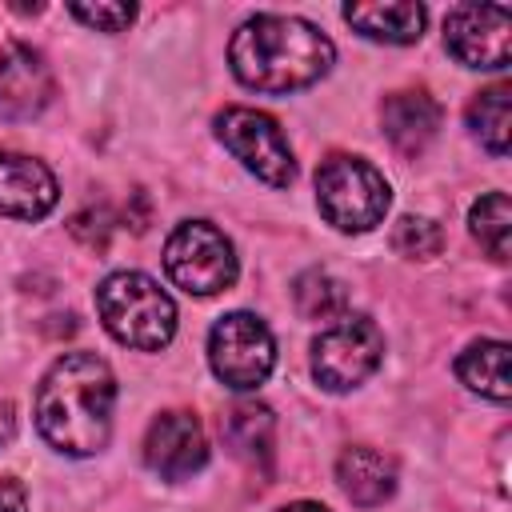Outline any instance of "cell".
Wrapping results in <instances>:
<instances>
[{
    "label": "cell",
    "instance_id": "6da1fadb",
    "mask_svg": "<svg viewBox=\"0 0 512 512\" xmlns=\"http://www.w3.org/2000/svg\"><path fill=\"white\" fill-rule=\"evenodd\" d=\"M116 376L92 352L60 356L36 388V428L68 456H92L112 436Z\"/></svg>",
    "mask_w": 512,
    "mask_h": 512
},
{
    "label": "cell",
    "instance_id": "7a4b0ae2",
    "mask_svg": "<svg viewBox=\"0 0 512 512\" xmlns=\"http://www.w3.org/2000/svg\"><path fill=\"white\" fill-rule=\"evenodd\" d=\"M332 40L300 16H252L228 44V64L240 84L256 92H296L332 68Z\"/></svg>",
    "mask_w": 512,
    "mask_h": 512
},
{
    "label": "cell",
    "instance_id": "3957f363",
    "mask_svg": "<svg viewBox=\"0 0 512 512\" xmlns=\"http://www.w3.org/2000/svg\"><path fill=\"white\" fill-rule=\"evenodd\" d=\"M96 312L112 340L136 352H160L176 332L172 296L144 272H112L96 288Z\"/></svg>",
    "mask_w": 512,
    "mask_h": 512
},
{
    "label": "cell",
    "instance_id": "277c9868",
    "mask_svg": "<svg viewBox=\"0 0 512 512\" xmlns=\"http://www.w3.org/2000/svg\"><path fill=\"white\" fill-rule=\"evenodd\" d=\"M316 204L332 228L368 232L384 220L392 204V188L368 160L336 152L316 168Z\"/></svg>",
    "mask_w": 512,
    "mask_h": 512
},
{
    "label": "cell",
    "instance_id": "5b68a950",
    "mask_svg": "<svg viewBox=\"0 0 512 512\" xmlns=\"http://www.w3.org/2000/svg\"><path fill=\"white\" fill-rule=\"evenodd\" d=\"M164 272L188 296H216L236 284V248L208 220H184L164 244Z\"/></svg>",
    "mask_w": 512,
    "mask_h": 512
},
{
    "label": "cell",
    "instance_id": "8992f818",
    "mask_svg": "<svg viewBox=\"0 0 512 512\" xmlns=\"http://www.w3.org/2000/svg\"><path fill=\"white\" fill-rule=\"evenodd\" d=\"M384 360V332L368 316H340L312 340V376L328 392L360 388Z\"/></svg>",
    "mask_w": 512,
    "mask_h": 512
},
{
    "label": "cell",
    "instance_id": "52a82bcc",
    "mask_svg": "<svg viewBox=\"0 0 512 512\" xmlns=\"http://www.w3.org/2000/svg\"><path fill=\"white\" fill-rule=\"evenodd\" d=\"M208 364L236 392L260 388L276 364V340L260 316L228 312L208 332Z\"/></svg>",
    "mask_w": 512,
    "mask_h": 512
},
{
    "label": "cell",
    "instance_id": "ba28073f",
    "mask_svg": "<svg viewBox=\"0 0 512 512\" xmlns=\"http://www.w3.org/2000/svg\"><path fill=\"white\" fill-rule=\"evenodd\" d=\"M216 136L220 144L252 172L260 176L264 184L272 188H288L296 180V160H292V148L280 132V124L268 116V112H256V108H224L216 116Z\"/></svg>",
    "mask_w": 512,
    "mask_h": 512
},
{
    "label": "cell",
    "instance_id": "9c48e42d",
    "mask_svg": "<svg viewBox=\"0 0 512 512\" xmlns=\"http://www.w3.org/2000/svg\"><path fill=\"white\" fill-rule=\"evenodd\" d=\"M512 12L504 4H460L444 20V48L464 68H488L500 72L508 64V40H512Z\"/></svg>",
    "mask_w": 512,
    "mask_h": 512
},
{
    "label": "cell",
    "instance_id": "30bf717a",
    "mask_svg": "<svg viewBox=\"0 0 512 512\" xmlns=\"http://www.w3.org/2000/svg\"><path fill=\"white\" fill-rule=\"evenodd\" d=\"M144 464L164 480H184L208 464V440L192 412H160L144 436Z\"/></svg>",
    "mask_w": 512,
    "mask_h": 512
},
{
    "label": "cell",
    "instance_id": "8fae6325",
    "mask_svg": "<svg viewBox=\"0 0 512 512\" xmlns=\"http://www.w3.org/2000/svg\"><path fill=\"white\" fill-rule=\"evenodd\" d=\"M52 100V72L44 56L28 44L0 48V116L4 120H32Z\"/></svg>",
    "mask_w": 512,
    "mask_h": 512
},
{
    "label": "cell",
    "instance_id": "7c38bea8",
    "mask_svg": "<svg viewBox=\"0 0 512 512\" xmlns=\"http://www.w3.org/2000/svg\"><path fill=\"white\" fill-rule=\"evenodd\" d=\"M56 200H60V188L48 164L20 152H0V216L44 220L56 208Z\"/></svg>",
    "mask_w": 512,
    "mask_h": 512
},
{
    "label": "cell",
    "instance_id": "4fadbf2b",
    "mask_svg": "<svg viewBox=\"0 0 512 512\" xmlns=\"http://www.w3.org/2000/svg\"><path fill=\"white\" fill-rule=\"evenodd\" d=\"M380 124L396 152L420 156L440 128V104L428 92H392L380 108Z\"/></svg>",
    "mask_w": 512,
    "mask_h": 512
},
{
    "label": "cell",
    "instance_id": "5bb4252c",
    "mask_svg": "<svg viewBox=\"0 0 512 512\" xmlns=\"http://www.w3.org/2000/svg\"><path fill=\"white\" fill-rule=\"evenodd\" d=\"M336 480L344 488V496L360 508H376L396 492V464L376 452V448H344L336 460Z\"/></svg>",
    "mask_w": 512,
    "mask_h": 512
},
{
    "label": "cell",
    "instance_id": "9a60e30c",
    "mask_svg": "<svg viewBox=\"0 0 512 512\" xmlns=\"http://www.w3.org/2000/svg\"><path fill=\"white\" fill-rule=\"evenodd\" d=\"M220 432H224V444L232 448V456L240 464L260 468V472L272 468V444H276V416H272V408H264L256 400H244V404H236L220 420Z\"/></svg>",
    "mask_w": 512,
    "mask_h": 512
},
{
    "label": "cell",
    "instance_id": "2e32d148",
    "mask_svg": "<svg viewBox=\"0 0 512 512\" xmlns=\"http://www.w3.org/2000/svg\"><path fill=\"white\" fill-rule=\"evenodd\" d=\"M344 20L368 36V40H384V44H412L424 36L428 12L424 4L412 0H396V4H348Z\"/></svg>",
    "mask_w": 512,
    "mask_h": 512
},
{
    "label": "cell",
    "instance_id": "e0dca14e",
    "mask_svg": "<svg viewBox=\"0 0 512 512\" xmlns=\"http://www.w3.org/2000/svg\"><path fill=\"white\" fill-rule=\"evenodd\" d=\"M456 376H460L472 392H480V396L504 404V400L512 396V380H508V344H504V340H472V344L456 356Z\"/></svg>",
    "mask_w": 512,
    "mask_h": 512
},
{
    "label": "cell",
    "instance_id": "ac0fdd59",
    "mask_svg": "<svg viewBox=\"0 0 512 512\" xmlns=\"http://www.w3.org/2000/svg\"><path fill=\"white\" fill-rule=\"evenodd\" d=\"M508 104H512L508 84H492V88L476 92L468 104V128L492 156L508 152V136H512V108Z\"/></svg>",
    "mask_w": 512,
    "mask_h": 512
},
{
    "label": "cell",
    "instance_id": "d6986e66",
    "mask_svg": "<svg viewBox=\"0 0 512 512\" xmlns=\"http://www.w3.org/2000/svg\"><path fill=\"white\" fill-rule=\"evenodd\" d=\"M292 300L304 320H340L348 312V288L336 276H328L324 268L300 272L292 284Z\"/></svg>",
    "mask_w": 512,
    "mask_h": 512
},
{
    "label": "cell",
    "instance_id": "ffe728a7",
    "mask_svg": "<svg viewBox=\"0 0 512 512\" xmlns=\"http://www.w3.org/2000/svg\"><path fill=\"white\" fill-rule=\"evenodd\" d=\"M468 224H472V236L480 240V248L492 256V260H508V240H512V208H508V196L504 192H488L472 204L468 212Z\"/></svg>",
    "mask_w": 512,
    "mask_h": 512
},
{
    "label": "cell",
    "instance_id": "44dd1931",
    "mask_svg": "<svg viewBox=\"0 0 512 512\" xmlns=\"http://www.w3.org/2000/svg\"><path fill=\"white\" fill-rule=\"evenodd\" d=\"M392 248L408 260H432L444 248V232H440V224H432L424 216H404L392 228Z\"/></svg>",
    "mask_w": 512,
    "mask_h": 512
},
{
    "label": "cell",
    "instance_id": "7402d4cb",
    "mask_svg": "<svg viewBox=\"0 0 512 512\" xmlns=\"http://www.w3.org/2000/svg\"><path fill=\"white\" fill-rule=\"evenodd\" d=\"M68 12L100 32H124L136 20V4H68Z\"/></svg>",
    "mask_w": 512,
    "mask_h": 512
},
{
    "label": "cell",
    "instance_id": "603a6c76",
    "mask_svg": "<svg viewBox=\"0 0 512 512\" xmlns=\"http://www.w3.org/2000/svg\"><path fill=\"white\" fill-rule=\"evenodd\" d=\"M0 512H28V492L20 480L4 476L0 480Z\"/></svg>",
    "mask_w": 512,
    "mask_h": 512
},
{
    "label": "cell",
    "instance_id": "cb8c5ba5",
    "mask_svg": "<svg viewBox=\"0 0 512 512\" xmlns=\"http://www.w3.org/2000/svg\"><path fill=\"white\" fill-rule=\"evenodd\" d=\"M12 436H16V408L8 400H0V448L12 444Z\"/></svg>",
    "mask_w": 512,
    "mask_h": 512
},
{
    "label": "cell",
    "instance_id": "d4e9b609",
    "mask_svg": "<svg viewBox=\"0 0 512 512\" xmlns=\"http://www.w3.org/2000/svg\"><path fill=\"white\" fill-rule=\"evenodd\" d=\"M276 512H328V508L316 504V500H296V504H284V508H276Z\"/></svg>",
    "mask_w": 512,
    "mask_h": 512
}]
</instances>
